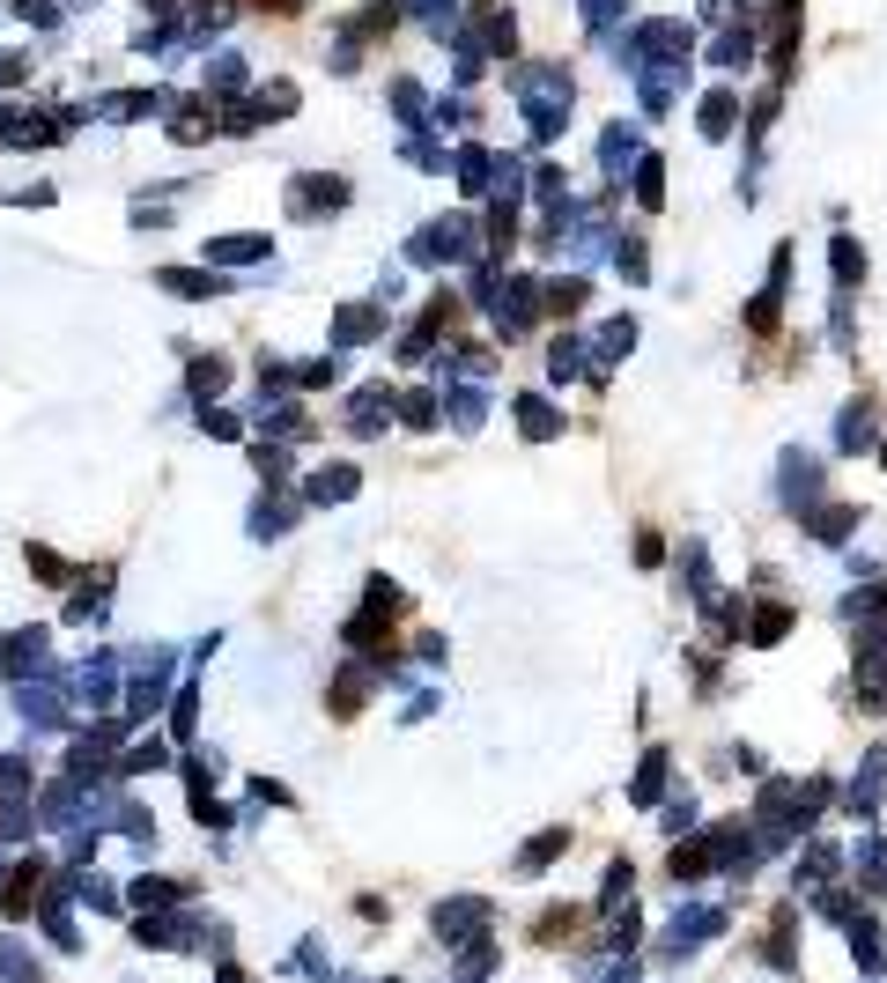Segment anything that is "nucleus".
<instances>
[{"label":"nucleus","mask_w":887,"mask_h":983,"mask_svg":"<svg viewBox=\"0 0 887 983\" xmlns=\"http://www.w3.org/2000/svg\"><path fill=\"white\" fill-rule=\"evenodd\" d=\"M858 274H865V252L851 237H836V281H858Z\"/></svg>","instance_id":"obj_3"},{"label":"nucleus","mask_w":887,"mask_h":983,"mask_svg":"<svg viewBox=\"0 0 887 983\" xmlns=\"http://www.w3.org/2000/svg\"><path fill=\"white\" fill-rule=\"evenodd\" d=\"M525 89H547V97H570V82H562L555 67H540V74H525ZM533 134H555V111L533 104Z\"/></svg>","instance_id":"obj_1"},{"label":"nucleus","mask_w":887,"mask_h":983,"mask_svg":"<svg viewBox=\"0 0 887 983\" xmlns=\"http://www.w3.org/2000/svg\"><path fill=\"white\" fill-rule=\"evenodd\" d=\"M732 111H740V97H732V89H717V97L703 104V134H710V141L732 134Z\"/></svg>","instance_id":"obj_2"}]
</instances>
